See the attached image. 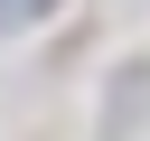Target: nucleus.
<instances>
[{"instance_id": "obj_1", "label": "nucleus", "mask_w": 150, "mask_h": 141, "mask_svg": "<svg viewBox=\"0 0 150 141\" xmlns=\"http://www.w3.org/2000/svg\"><path fill=\"white\" fill-rule=\"evenodd\" d=\"M141 132H150V56H122L103 94V141H141Z\"/></svg>"}, {"instance_id": "obj_2", "label": "nucleus", "mask_w": 150, "mask_h": 141, "mask_svg": "<svg viewBox=\"0 0 150 141\" xmlns=\"http://www.w3.org/2000/svg\"><path fill=\"white\" fill-rule=\"evenodd\" d=\"M38 19H56V0H0V38H19V28H38Z\"/></svg>"}]
</instances>
